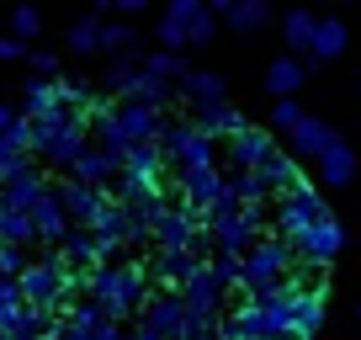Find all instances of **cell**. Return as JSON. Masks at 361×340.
Here are the masks:
<instances>
[{"mask_svg":"<svg viewBox=\"0 0 361 340\" xmlns=\"http://www.w3.org/2000/svg\"><path fill=\"white\" fill-rule=\"evenodd\" d=\"M59 107V91H54V80H32L27 85V117H43Z\"/></svg>","mask_w":361,"mask_h":340,"instance_id":"obj_39","label":"cell"},{"mask_svg":"<svg viewBox=\"0 0 361 340\" xmlns=\"http://www.w3.org/2000/svg\"><path fill=\"white\" fill-rule=\"evenodd\" d=\"M43 197H48V181L37 176V170H22L16 181L0 186V207H6V213H37Z\"/></svg>","mask_w":361,"mask_h":340,"instance_id":"obj_17","label":"cell"},{"mask_svg":"<svg viewBox=\"0 0 361 340\" xmlns=\"http://www.w3.org/2000/svg\"><path fill=\"white\" fill-rule=\"evenodd\" d=\"M102 48L117 59H128V48H133V27L128 22H102Z\"/></svg>","mask_w":361,"mask_h":340,"instance_id":"obj_40","label":"cell"},{"mask_svg":"<svg viewBox=\"0 0 361 340\" xmlns=\"http://www.w3.org/2000/svg\"><path fill=\"white\" fill-rule=\"evenodd\" d=\"M85 128H75V133H64V138H54V144L43 149V159L48 165H59V170H69V176H75V165H80V154H85Z\"/></svg>","mask_w":361,"mask_h":340,"instance_id":"obj_28","label":"cell"},{"mask_svg":"<svg viewBox=\"0 0 361 340\" xmlns=\"http://www.w3.org/2000/svg\"><path fill=\"white\" fill-rule=\"evenodd\" d=\"M123 176L159 181V176H165V149H159V144H133V149L123 154Z\"/></svg>","mask_w":361,"mask_h":340,"instance_id":"obj_23","label":"cell"},{"mask_svg":"<svg viewBox=\"0 0 361 340\" xmlns=\"http://www.w3.org/2000/svg\"><path fill=\"white\" fill-rule=\"evenodd\" d=\"M329 218V207H324V197H319V186H298V192H287L282 197V207H276V224H282V239H303L314 224H324Z\"/></svg>","mask_w":361,"mask_h":340,"instance_id":"obj_6","label":"cell"},{"mask_svg":"<svg viewBox=\"0 0 361 340\" xmlns=\"http://www.w3.org/2000/svg\"><path fill=\"white\" fill-rule=\"evenodd\" d=\"M27 54V43H16L11 32H0V59H22Z\"/></svg>","mask_w":361,"mask_h":340,"instance_id":"obj_48","label":"cell"},{"mask_svg":"<svg viewBox=\"0 0 361 340\" xmlns=\"http://www.w3.org/2000/svg\"><path fill=\"white\" fill-rule=\"evenodd\" d=\"M340 250H345V229L335 224V218H324V224H314L303 239H298V255H303L308 266H324V261H335Z\"/></svg>","mask_w":361,"mask_h":340,"instance_id":"obj_14","label":"cell"},{"mask_svg":"<svg viewBox=\"0 0 361 340\" xmlns=\"http://www.w3.org/2000/svg\"><path fill=\"white\" fill-rule=\"evenodd\" d=\"M218 27V11L213 6H202V0H176L165 16H159V48L165 54H176L180 43H207Z\"/></svg>","mask_w":361,"mask_h":340,"instance_id":"obj_2","label":"cell"},{"mask_svg":"<svg viewBox=\"0 0 361 340\" xmlns=\"http://www.w3.org/2000/svg\"><path fill=\"white\" fill-rule=\"evenodd\" d=\"M192 123H197V133H207V138H239V133L250 128V123H245V117H239L228 102H218V107H197Z\"/></svg>","mask_w":361,"mask_h":340,"instance_id":"obj_20","label":"cell"},{"mask_svg":"<svg viewBox=\"0 0 361 340\" xmlns=\"http://www.w3.org/2000/svg\"><path fill=\"white\" fill-rule=\"evenodd\" d=\"M117 128H123L128 144H159L165 112H154V107H144V102H123L117 107Z\"/></svg>","mask_w":361,"mask_h":340,"instance_id":"obj_12","label":"cell"},{"mask_svg":"<svg viewBox=\"0 0 361 340\" xmlns=\"http://www.w3.org/2000/svg\"><path fill=\"white\" fill-rule=\"evenodd\" d=\"M102 80H106V91H117V96H128V102H133L138 85H144V64H138V59H117Z\"/></svg>","mask_w":361,"mask_h":340,"instance_id":"obj_31","label":"cell"},{"mask_svg":"<svg viewBox=\"0 0 361 340\" xmlns=\"http://www.w3.org/2000/svg\"><path fill=\"white\" fill-rule=\"evenodd\" d=\"M218 16H224L228 27H239V32H255V27L271 22V11L260 6V0H234V6H218Z\"/></svg>","mask_w":361,"mask_h":340,"instance_id":"obj_32","label":"cell"},{"mask_svg":"<svg viewBox=\"0 0 361 340\" xmlns=\"http://www.w3.org/2000/svg\"><path fill=\"white\" fill-rule=\"evenodd\" d=\"M207 224H213V245L224 250V255H239V261H245L250 250H255V229L266 224V207L250 202L245 213H213Z\"/></svg>","mask_w":361,"mask_h":340,"instance_id":"obj_5","label":"cell"},{"mask_svg":"<svg viewBox=\"0 0 361 340\" xmlns=\"http://www.w3.org/2000/svg\"><path fill=\"white\" fill-rule=\"evenodd\" d=\"M117 186H123V202H144V197H165V192H159V181H138V176H123Z\"/></svg>","mask_w":361,"mask_h":340,"instance_id":"obj_44","label":"cell"},{"mask_svg":"<svg viewBox=\"0 0 361 340\" xmlns=\"http://www.w3.org/2000/svg\"><path fill=\"white\" fill-rule=\"evenodd\" d=\"M22 303V277H0V308Z\"/></svg>","mask_w":361,"mask_h":340,"instance_id":"obj_47","label":"cell"},{"mask_svg":"<svg viewBox=\"0 0 361 340\" xmlns=\"http://www.w3.org/2000/svg\"><path fill=\"white\" fill-rule=\"evenodd\" d=\"M112 324H117V319L106 314L102 303H90V298H85V303H75L69 319H59V340H102Z\"/></svg>","mask_w":361,"mask_h":340,"instance_id":"obj_11","label":"cell"},{"mask_svg":"<svg viewBox=\"0 0 361 340\" xmlns=\"http://www.w3.org/2000/svg\"><path fill=\"white\" fill-rule=\"evenodd\" d=\"M197 266H202L197 250H154V266H149V272L165 282V293H180V287L197 277Z\"/></svg>","mask_w":361,"mask_h":340,"instance_id":"obj_15","label":"cell"},{"mask_svg":"<svg viewBox=\"0 0 361 340\" xmlns=\"http://www.w3.org/2000/svg\"><path fill=\"white\" fill-rule=\"evenodd\" d=\"M350 43L345 22H335V16H319V32H314V59H340Z\"/></svg>","mask_w":361,"mask_h":340,"instance_id":"obj_30","label":"cell"},{"mask_svg":"<svg viewBox=\"0 0 361 340\" xmlns=\"http://www.w3.org/2000/svg\"><path fill=\"white\" fill-rule=\"evenodd\" d=\"M329 144H335V133H329V123H319V117H303V128L293 133V149L303 159H324Z\"/></svg>","mask_w":361,"mask_h":340,"instance_id":"obj_26","label":"cell"},{"mask_svg":"<svg viewBox=\"0 0 361 340\" xmlns=\"http://www.w3.org/2000/svg\"><path fill=\"white\" fill-rule=\"evenodd\" d=\"M0 149H16V154L32 149V123H27V112H16V107H6V102H0Z\"/></svg>","mask_w":361,"mask_h":340,"instance_id":"obj_25","label":"cell"},{"mask_svg":"<svg viewBox=\"0 0 361 340\" xmlns=\"http://www.w3.org/2000/svg\"><path fill=\"white\" fill-rule=\"evenodd\" d=\"M319 176H324L329 186H350V181H356V154L335 138V144H329V154L319 159Z\"/></svg>","mask_w":361,"mask_h":340,"instance_id":"obj_27","label":"cell"},{"mask_svg":"<svg viewBox=\"0 0 361 340\" xmlns=\"http://www.w3.org/2000/svg\"><path fill=\"white\" fill-rule=\"evenodd\" d=\"M37 32H43V16H37L32 6H16V11H11V37H16V43H32Z\"/></svg>","mask_w":361,"mask_h":340,"instance_id":"obj_41","label":"cell"},{"mask_svg":"<svg viewBox=\"0 0 361 340\" xmlns=\"http://www.w3.org/2000/svg\"><path fill=\"white\" fill-rule=\"evenodd\" d=\"M287 266H293V250L282 239H255V250L245 255V293L271 298L276 287H287Z\"/></svg>","mask_w":361,"mask_h":340,"instance_id":"obj_3","label":"cell"},{"mask_svg":"<svg viewBox=\"0 0 361 340\" xmlns=\"http://www.w3.org/2000/svg\"><path fill=\"white\" fill-rule=\"evenodd\" d=\"M32 69H37V75H54V69H59V59L48 54V48H37V54H32Z\"/></svg>","mask_w":361,"mask_h":340,"instance_id":"obj_49","label":"cell"},{"mask_svg":"<svg viewBox=\"0 0 361 340\" xmlns=\"http://www.w3.org/2000/svg\"><path fill=\"white\" fill-rule=\"evenodd\" d=\"M22 170H32V159H27V154H16V149H0V186H6V181H16Z\"/></svg>","mask_w":361,"mask_h":340,"instance_id":"obj_46","label":"cell"},{"mask_svg":"<svg viewBox=\"0 0 361 340\" xmlns=\"http://www.w3.org/2000/svg\"><path fill=\"white\" fill-rule=\"evenodd\" d=\"M90 234H96V239H117V245H133V239H144V229L133 224V213H128L123 202H106L102 218L90 224Z\"/></svg>","mask_w":361,"mask_h":340,"instance_id":"obj_19","label":"cell"},{"mask_svg":"<svg viewBox=\"0 0 361 340\" xmlns=\"http://www.w3.org/2000/svg\"><path fill=\"white\" fill-rule=\"evenodd\" d=\"M303 117H308V112H303V107H298V102H276V112H271V128L293 138L298 128H303Z\"/></svg>","mask_w":361,"mask_h":340,"instance_id":"obj_43","label":"cell"},{"mask_svg":"<svg viewBox=\"0 0 361 340\" xmlns=\"http://www.w3.org/2000/svg\"><path fill=\"white\" fill-rule=\"evenodd\" d=\"M54 192H59V202H64V213H69L75 229H90L102 218V207H106L102 192H90V186H80V181H64V186H54Z\"/></svg>","mask_w":361,"mask_h":340,"instance_id":"obj_16","label":"cell"},{"mask_svg":"<svg viewBox=\"0 0 361 340\" xmlns=\"http://www.w3.org/2000/svg\"><path fill=\"white\" fill-rule=\"evenodd\" d=\"M303 75H308V69L298 64V59H276V64L266 69V85H271L276 96H282V102H293V91L303 85Z\"/></svg>","mask_w":361,"mask_h":340,"instance_id":"obj_33","label":"cell"},{"mask_svg":"<svg viewBox=\"0 0 361 340\" xmlns=\"http://www.w3.org/2000/svg\"><path fill=\"white\" fill-rule=\"evenodd\" d=\"M59 261H64L69 272H75V266L80 272H85V266L96 272V234H90V229H69L64 245H59Z\"/></svg>","mask_w":361,"mask_h":340,"instance_id":"obj_24","label":"cell"},{"mask_svg":"<svg viewBox=\"0 0 361 340\" xmlns=\"http://www.w3.org/2000/svg\"><path fill=\"white\" fill-rule=\"evenodd\" d=\"M32 224H37V239H54V245H64V234L75 229V224H69V213H64V202H59V192H54V186H48V197L37 202Z\"/></svg>","mask_w":361,"mask_h":340,"instance_id":"obj_22","label":"cell"},{"mask_svg":"<svg viewBox=\"0 0 361 340\" xmlns=\"http://www.w3.org/2000/svg\"><path fill=\"white\" fill-rule=\"evenodd\" d=\"M271 154H276V144H271V133H260V128H245L239 138H228V165H234V176L260 170Z\"/></svg>","mask_w":361,"mask_h":340,"instance_id":"obj_13","label":"cell"},{"mask_svg":"<svg viewBox=\"0 0 361 340\" xmlns=\"http://www.w3.org/2000/svg\"><path fill=\"white\" fill-rule=\"evenodd\" d=\"M32 123V149L43 154L54 138H64V133H75V128H85L90 117L85 112H69V107H54V112H43V117H27Z\"/></svg>","mask_w":361,"mask_h":340,"instance_id":"obj_18","label":"cell"},{"mask_svg":"<svg viewBox=\"0 0 361 340\" xmlns=\"http://www.w3.org/2000/svg\"><path fill=\"white\" fill-rule=\"evenodd\" d=\"M54 91H59V107L90 117V91H85V80H54Z\"/></svg>","mask_w":361,"mask_h":340,"instance_id":"obj_38","label":"cell"},{"mask_svg":"<svg viewBox=\"0 0 361 340\" xmlns=\"http://www.w3.org/2000/svg\"><path fill=\"white\" fill-rule=\"evenodd\" d=\"M224 298H228V287L213 277V266H197V277L186 287H180V303H186V319H202V324H213L218 319V308H224Z\"/></svg>","mask_w":361,"mask_h":340,"instance_id":"obj_7","label":"cell"},{"mask_svg":"<svg viewBox=\"0 0 361 340\" xmlns=\"http://www.w3.org/2000/svg\"><path fill=\"white\" fill-rule=\"evenodd\" d=\"M180 181V207H192V213H213L224 202V176L218 170H192V176H176Z\"/></svg>","mask_w":361,"mask_h":340,"instance_id":"obj_10","label":"cell"},{"mask_svg":"<svg viewBox=\"0 0 361 340\" xmlns=\"http://www.w3.org/2000/svg\"><path fill=\"white\" fill-rule=\"evenodd\" d=\"M324 324V287L308 282L298 293V314H293V340H314V329Z\"/></svg>","mask_w":361,"mask_h":340,"instance_id":"obj_21","label":"cell"},{"mask_svg":"<svg viewBox=\"0 0 361 340\" xmlns=\"http://www.w3.org/2000/svg\"><path fill=\"white\" fill-rule=\"evenodd\" d=\"M180 91L192 96L197 107H218V102H224V80H218V75H207V69H186Z\"/></svg>","mask_w":361,"mask_h":340,"instance_id":"obj_29","label":"cell"},{"mask_svg":"<svg viewBox=\"0 0 361 340\" xmlns=\"http://www.w3.org/2000/svg\"><path fill=\"white\" fill-rule=\"evenodd\" d=\"M207 266H213V277H218L224 287H245V261H239V255H224V250H218Z\"/></svg>","mask_w":361,"mask_h":340,"instance_id":"obj_42","label":"cell"},{"mask_svg":"<svg viewBox=\"0 0 361 340\" xmlns=\"http://www.w3.org/2000/svg\"><path fill=\"white\" fill-rule=\"evenodd\" d=\"M314 32H319V16H308V11H287V22H282V37H287L293 48L314 54Z\"/></svg>","mask_w":361,"mask_h":340,"instance_id":"obj_35","label":"cell"},{"mask_svg":"<svg viewBox=\"0 0 361 340\" xmlns=\"http://www.w3.org/2000/svg\"><path fill=\"white\" fill-rule=\"evenodd\" d=\"M202 224L207 218L202 213H192V207H170L165 218H159L154 224V245L159 250H197V239H202Z\"/></svg>","mask_w":361,"mask_h":340,"instance_id":"obj_8","label":"cell"},{"mask_svg":"<svg viewBox=\"0 0 361 340\" xmlns=\"http://www.w3.org/2000/svg\"><path fill=\"white\" fill-rule=\"evenodd\" d=\"M69 181L90 186V192H102V186L123 181V154H112V149H102V144H90L85 154H80V165H75V176H69Z\"/></svg>","mask_w":361,"mask_h":340,"instance_id":"obj_9","label":"cell"},{"mask_svg":"<svg viewBox=\"0 0 361 340\" xmlns=\"http://www.w3.org/2000/svg\"><path fill=\"white\" fill-rule=\"evenodd\" d=\"M27 239H37L32 213H6V207H0V245H16V250H27Z\"/></svg>","mask_w":361,"mask_h":340,"instance_id":"obj_34","label":"cell"},{"mask_svg":"<svg viewBox=\"0 0 361 340\" xmlns=\"http://www.w3.org/2000/svg\"><path fill=\"white\" fill-rule=\"evenodd\" d=\"M80 287H85L90 303H102L112 319L144 314L149 298H154V287H149V277L138 272V266H96V272H90Z\"/></svg>","mask_w":361,"mask_h":340,"instance_id":"obj_1","label":"cell"},{"mask_svg":"<svg viewBox=\"0 0 361 340\" xmlns=\"http://www.w3.org/2000/svg\"><path fill=\"white\" fill-rule=\"evenodd\" d=\"M144 75H154V80H165V85H176V80H186V64H180V54H149L144 59Z\"/></svg>","mask_w":361,"mask_h":340,"instance_id":"obj_36","label":"cell"},{"mask_svg":"<svg viewBox=\"0 0 361 340\" xmlns=\"http://www.w3.org/2000/svg\"><path fill=\"white\" fill-rule=\"evenodd\" d=\"M27 250H16V245H0V277H27Z\"/></svg>","mask_w":361,"mask_h":340,"instance_id":"obj_45","label":"cell"},{"mask_svg":"<svg viewBox=\"0 0 361 340\" xmlns=\"http://www.w3.org/2000/svg\"><path fill=\"white\" fill-rule=\"evenodd\" d=\"M159 149H165V159H176V176L213 170V138L197 133V123H176V117H165V128H159Z\"/></svg>","mask_w":361,"mask_h":340,"instance_id":"obj_4","label":"cell"},{"mask_svg":"<svg viewBox=\"0 0 361 340\" xmlns=\"http://www.w3.org/2000/svg\"><path fill=\"white\" fill-rule=\"evenodd\" d=\"M69 48H75V54H96V48H102V22H96V16H80V22L69 27Z\"/></svg>","mask_w":361,"mask_h":340,"instance_id":"obj_37","label":"cell"}]
</instances>
